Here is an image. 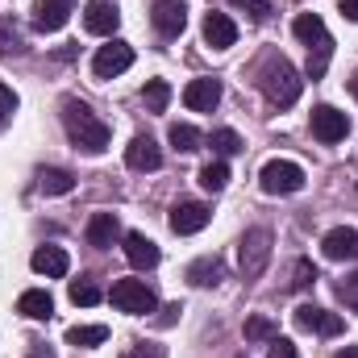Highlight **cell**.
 <instances>
[{
  "label": "cell",
  "instance_id": "6da1fadb",
  "mask_svg": "<svg viewBox=\"0 0 358 358\" xmlns=\"http://www.w3.org/2000/svg\"><path fill=\"white\" fill-rule=\"evenodd\" d=\"M63 129H67V138H71V146L76 150H84V155H104L108 150V125L92 113L84 100H63Z\"/></svg>",
  "mask_w": 358,
  "mask_h": 358
},
{
  "label": "cell",
  "instance_id": "7a4b0ae2",
  "mask_svg": "<svg viewBox=\"0 0 358 358\" xmlns=\"http://www.w3.org/2000/svg\"><path fill=\"white\" fill-rule=\"evenodd\" d=\"M259 88H263V96H267L275 108H292L300 100L304 80H300V71L283 55H271L267 63H263V71H259Z\"/></svg>",
  "mask_w": 358,
  "mask_h": 358
},
{
  "label": "cell",
  "instance_id": "3957f363",
  "mask_svg": "<svg viewBox=\"0 0 358 358\" xmlns=\"http://www.w3.org/2000/svg\"><path fill=\"white\" fill-rule=\"evenodd\" d=\"M292 34L308 46V80H321L325 67H329V55H334V38H329L325 21H321L317 13H300V17L292 21Z\"/></svg>",
  "mask_w": 358,
  "mask_h": 358
},
{
  "label": "cell",
  "instance_id": "277c9868",
  "mask_svg": "<svg viewBox=\"0 0 358 358\" xmlns=\"http://www.w3.org/2000/svg\"><path fill=\"white\" fill-rule=\"evenodd\" d=\"M108 300H113L117 313H129V317H150L159 308V296L142 279H117L113 292H108Z\"/></svg>",
  "mask_w": 358,
  "mask_h": 358
},
{
  "label": "cell",
  "instance_id": "5b68a950",
  "mask_svg": "<svg viewBox=\"0 0 358 358\" xmlns=\"http://www.w3.org/2000/svg\"><path fill=\"white\" fill-rule=\"evenodd\" d=\"M271 263V229H246L242 246H238V267L242 279H259Z\"/></svg>",
  "mask_w": 358,
  "mask_h": 358
},
{
  "label": "cell",
  "instance_id": "8992f818",
  "mask_svg": "<svg viewBox=\"0 0 358 358\" xmlns=\"http://www.w3.org/2000/svg\"><path fill=\"white\" fill-rule=\"evenodd\" d=\"M259 183H263L267 196H292V192L304 187V171H300V163H292V159H271L267 167L259 171Z\"/></svg>",
  "mask_w": 358,
  "mask_h": 358
},
{
  "label": "cell",
  "instance_id": "52a82bcc",
  "mask_svg": "<svg viewBox=\"0 0 358 358\" xmlns=\"http://www.w3.org/2000/svg\"><path fill=\"white\" fill-rule=\"evenodd\" d=\"M129 67H134V46L121 42V38H113L108 46H100L96 59H92L96 80H113V76H121V71H129Z\"/></svg>",
  "mask_w": 358,
  "mask_h": 358
},
{
  "label": "cell",
  "instance_id": "ba28073f",
  "mask_svg": "<svg viewBox=\"0 0 358 358\" xmlns=\"http://www.w3.org/2000/svg\"><path fill=\"white\" fill-rule=\"evenodd\" d=\"M346 134H350V117H346V113H338L334 104H317V108H313V138H317V142L334 146V142H342Z\"/></svg>",
  "mask_w": 358,
  "mask_h": 358
},
{
  "label": "cell",
  "instance_id": "9c48e42d",
  "mask_svg": "<svg viewBox=\"0 0 358 358\" xmlns=\"http://www.w3.org/2000/svg\"><path fill=\"white\" fill-rule=\"evenodd\" d=\"M208 221H213V208H208V204H200V200H179L176 208H171V217H167L171 234H179V238L200 234Z\"/></svg>",
  "mask_w": 358,
  "mask_h": 358
},
{
  "label": "cell",
  "instance_id": "30bf717a",
  "mask_svg": "<svg viewBox=\"0 0 358 358\" xmlns=\"http://www.w3.org/2000/svg\"><path fill=\"white\" fill-rule=\"evenodd\" d=\"M150 21L163 38H179L187 29V0H155L150 4Z\"/></svg>",
  "mask_w": 358,
  "mask_h": 358
},
{
  "label": "cell",
  "instance_id": "8fae6325",
  "mask_svg": "<svg viewBox=\"0 0 358 358\" xmlns=\"http://www.w3.org/2000/svg\"><path fill=\"white\" fill-rule=\"evenodd\" d=\"M125 167L129 171H159L163 167V150L150 134H138L129 146H125Z\"/></svg>",
  "mask_w": 358,
  "mask_h": 358
},
{
  "label": "cell",
  "instance_id": "7c38bea8",
  "mask_svg": "<svg viewBox=\"0 0 358 358\" xmlns=\"http://www.w3.org/2000/svg\"><path fill=\"white\" fill-rule=\"evenodd\" d=\"M296 325H300L304 334H321V338L342 334V317L329 313V308H317V304H300V308H296Z\"/></svg>",
  "mask_w": 358,
  "mask_h": 358
},
{
  "label": "cell",
  "instance_id": "4fadbf2b",
  "mask_svg": "<svg viewBox=\"0 0 358 358\" xmlns=\"http://www.w3.org/2000/svg\"><path fill=\"white\" fill-rule=\"evenodd\" d=\"M117 25H121V8L113 0H88V8H84V29L88 34L108 38V34H117Z\"/></svg>",
  "mask_w": 358,
  "mask_h": 358
},
{
  "label": "cell",
  "instance_id": "5bb4252c",
  "mask_svg": "<svg viewBox=\"0 0 358 358\" xmlns=\"http://www.w3.org/2000/svg\"><path fill=\"white\" fill-rule=\"evenodd\" d=\"M321 255H325L329 263H346V259H358V229H346V225L329 229V234L321 238Z\"/></svg>",
  "mask_w": 358,
  "mask_h": 358
},
{
  "label": "cell",
  "instance_id": "9a60e30c",
  "mask_svg": "<svg viewBox=\"0 0 358 358\" xmlns=\"http://www.w3.org/2000/svg\"><path fill=\"white\" fill-rule=\"evenodd\" d=\"M71 21V0H38L34 4V29L42 34H55Z\"/></svg>",
  "mask_w": 358,
  "mask_h": 358
},
{
  "label": "cell",
  "instance_id": "2e32d148",
  "mask_svg": "<svg viewBox=\"0 0 358 358\" xmlns=\"http://www.w3.org/2000/svg\"><path fill=\"white\" fill-rule=\"evenodd\" d=\"M183 104H187L192 113H213V108L221 104V84H217V80H192V84L183 88Z\"/></svg>",
  "mask_w": 358,
  "mask_h": 358
},
{
  "label": "cell",
  "instance_id": "e0dca14e",
  "mask_svg": "<svg viewBox=\"0 0 358 358\" xmlns=\"http://www.w3.org/2000/svg\"><path fill=\"white\" fill-rule=\"evenodd\" d=\"M204 42L213 50H229L238 42V25L229 21V13H208L204 17Z\"/></svg>",
  "mask_w": 358,
  "mask_h": 358
},
{
  "label": "cell",
  "instance_id": "ac0fdd59",
  "mask_svg": "<svg viewBox=\"0 0 358 358\" xmlns=\"http://www.w3.org/2000/svg\"><path fill=\"white\" fill-rule=\"evenodd\" d=\"M121 242V221L113 217V213H92L88 221V246L96 250H108V246H117Z\"/></svg>",
  "mask_w": 358,
  "mask_h": 358
},
{
  "label": "cell",
  "instance_id": "d6986e66",
  "mask_svg": "<svg viewBox=\"0 0 358 358\" xmlns=\"http://www.w3.org/2000/svg\"><path fill=\"white\" fill-rule=\"evenodd\" d=\"M29 267L38 271V275H46V279H63L67 267H71V259H67L63 246H38L34 259H29Z\"/></svg>",
  "mask_w": 358,
  "mask_h": 358
},
{
  "label": "cell",
  "instance_id": "ffe728a7",
  "mask_svg": "<svg viewBox=\"0 0 358 358\" xmlns=\"http://www.w3.org/2000/svg\"><path fill=\"white\" fill-rule=\"evenodd\" d=\"M17 313L29 317V321H50L55 317V300H50L46 287H29V292L17 296Z\"/></svg>",
  "mask_w": 358,
  "mask_h": 358
},
{
  "label": "cell",
  "instance_id": "44dd1931",
  "mask_svg": "<svg viewBox=\"0 0 358 358\" xmlns=\"http://www.w3.org/2000/svg\"><path fill=\"white\" fill-rule=\"evenodd\" d=\"M125 259L134 263L138 271H150V267H159V246L146 238V234H125Z\"/></svg>",
  "mask_w": 358,
  "mask_h": 358
},
{
  "label": "cell",
  "instance_id": "7402d4cb",
  "mask_svg": "<svg viewBox=\"0 0 358 358\" xmlns=\"http://www.w3.org/2000/svg\"><path fill=\"white\" fill-rule=\"evenodd\" d=\"M225 279V263L217 259V255H204V259H196L192 267H187V283L192 287H217Z\"/></svg>",
  "mask_w": 358,
  "mask_h": 358
},
{
  "label": "cell",
  "instance_id": "603a6c76",
  "mask_svg": "<svg viewBox=\"0 0 358 358\" xmlns=\"http://www.w3.org/2000/svg\"><path fill=\"white\" fill-rule=\"evenodd\" d=\"M38 187H42L46 196H67V192L76 187V176L63 171V167H46V171L38 176Z\"/></svg>",
  "mask_w": 358,
  "mask_h": 358
},
{
  "label": "cell",
  "instance_id": "cb8c5ba5",
  "mask_svg": "<svg viewBox=\"0 0 358 358\" xmlns=\"http://www.w3.org/2000/svg\"><path fill=\"white\" fill-rule=\"evenodd\" d=\"M67 296H71V304H84V308H92V304H100L104 300V292H100V283L96 279H71V287H67Z\"/></svg>",
  "mask_w": 358,
  "mask_h": 358
},
{
  "label": "cell",
  "instance_id": "d4e9b609",
  "mask_svg": "<svg viewBox=\"0 0 358 358\" xmlns=\"http://www.w3.org/2000/svg\"><path fill=\"white\" fill-rule=\"evenodd\" d=\"M208 142H213V150H217L221 159H234V155H242V150H246V142L238 138V129H213V138H208Z\"/></svg>",
  "mask_w": 358,
  "mask_h": 358
},
{
  "label": "cell",
  "instance_id": "484cf974",
  "mask_svg": "<svg viewBox=\"0 0 358 358\" xmlns=\"http://www.w3.org/2000/svg\"><path fill=\"white\" fill-rule=\"evenodd\" d=\"M142 100H146L150 113H167V104H171V84H167V80H150V84L142 88Z\"/></svg>",
  "mask_w": 358,
  "mask_h": 358
},
{
  "label": "cell",
  "instance_id": "4316f807",
  "mask_svg": "<svg viewBox=\"0 0 358 358\" xmlns=\"http://www.w3.org/2000/svg\"><path fill=\"white\" fill-rule=\"evenodd\" d=\"M225 183H229V167H225V159H213V163L200 167V187H204V192H221Z\"/></svg>",
  "mask_w": 358,
  "mask_h": 358
},
{
  "label": "cell",
  "instance_id": "83f0119b",
  "mask_svg": "<svg viewBox=\"0 0 358 358\" xmlns=\"http://www.w3.org/2000/svg\"><path fill=\"white\" fill-rule=\"evenodd\" d=\"M104 338H108L104 325H71V329H67V342H71V346H100Z\"/></svg>",
  "mask_w": 358,
  "mask_h": 358
},
{
  "label": "cell",
  "instance_id": "f1b7e54d",
  "mask_svg": "<svg viewBox=\"0 0 358 358\" xmlns=\"http://www.w3.org/2000/svg\"><path fill=\"white\" fill-rule=\"evenodd\" d=\"M275 338H279V329H275L271 317H250L246 321V342H275Z\"/></svg>",
  "mask_w": 358,
  "mask_h": 358
},
{
  "label": "cell",
  "instance_id": "f546056e",
  "mask_svg": "<svg viewBox=\"0 0 358 358\" xmlns=\"http://www.w3.org/2000/svg\"><path fill=\"white\" fill-rule=\"evenodd\" d=\"M167 138H171V146H176L179 155H192V150L200 146V134H196L192 125H171V134H167Z\"/></svg>",
  "mask_w": 358,
  "mask_h": 358
},
{
  "label": "cell",
  "instance_id": "4dcf8cb0",
  "mask_svg": "<svg viewBox=\"0 0 358 358\" xmlns=\"http://www.w3.org/2000/svg\"><path fill=\"white\" fill-rule=\"evenodd\" d=\"M21 50H25V42L17 34V25L13 21H0V55H21Z\"/></svg>",
  "mask_w": 358,
  "mask_h": 358
},
{
  "label": "cell",
  "instance_id": "1f68e13d",
  "mask_svg": "<svg viewBox=\"0 0 358 358\" xmlns=\"http://www.w3.org/2000/svg\"><path fill=\"white\" fill-rule=\"evenodd\" d=\"M338 296H342V304H346V308H355V313H358V271H355V275H346V279L338 283Z\"/></svg>",
  "mask_w": 358,
  "mask_h": 358
},
{
  "label": "cell",
  "instance_id": "d6a6232c",
  "mask_svg": "<svg viewBox=\"0 0 358 358\" xmlns=\"http://www.w3.org/2000/svg\"><path fill=\"white\" fill-rule=\"evenodd\" d=\"M308 283H317V271H313L308 259H300V263H296V279H292V287H308Z\"/></svg>",
  "mask_w": 358,
  "mask_h": 358
},
{
  "label": "cell",
  "instance_id": "836d02e7",
  "mask_svg": "<svg viewBox=\"0 0 358 358\" xmlns=\"http://www.w3.org/2000/svg\"><path fill=\"white\" fill-rule=\"evenodd\" d=\"M13 113H17V92H13V88H4V84H0V121H8Z\"/></svg>",
  "mask_w": 358,
  "mask_h": 358
},
{
  "label": "cell",
  "instance_id": "e575fe53",
  "mask_svg": "<svg viewBox=\"0 0 358 358\" xmlns=\"http://www.w3.org/2000/svg\"><path fill=\"white\" fill-rule=\"evenodd\" d=\"M125 358H167V350H163V346H155V342H138Z\"/></svg>",
  "mask_w": 358,
  "mask_h": 358
},
{
  "label": "cell",
  "instance_id": "d590c367",
  "mask_svg": "<svg viewBox=\"0 0 358 358\" xmlns=\"http://www.w3.org/2000/svg\"><path fill=\"white\" fill-rule=\"evenodd\" d=\"M246 13H250V21H267V13H271V4L267 0H238Z\"/></svg>",
  "mask_w": 358,
  "mask_h": 358
},
{
  "label": "cell",
  "instance_id": "8d00e7d4",
  "mask_svg": "<svg viewBox=\"0 0 358 358\" xmlns=\"http://www.w3.org/2000/svg\"><path fill=\"white\" fill-rule=\"evenodd\" d=\"M267 358H296V346H292L287 338H275V342H271V355H267Z\"/></svg>",
  "mask_w": 358,
  "mask_h": 358
},
{
  "label": "cell",
  "instance_id": "74e56055",
  "mask_svg": "<svg viewBox=\"0 0 358 358\" xmlns=\"http://www.w3.org/2000/svg\"><path fill=\"white\" fill-rule=\"evenodd\" d=\"M338 8H342L346 21H358V0H338Z\"/></svg>",
  "mask_w": 358,
  "mask_h": 358
},
{
  "label": "cell",
  "instance_id": "f35d334b",
  "mask_svg": "<svg viewBox=\"0 0 358 358\" xmlns=\"http://www.w3.org/2000/svg\"><path fill=\"white\" fill-rule=\"evenodd\" d=\"M176 313H183V308H179V304H167V308H163V317H159V325H171V321H176Z\"/></svg>",
  "mask_w": 358,
  "mask_h": 358
},
{
  "label": "cell",
  "instance_id": "ab89813d",
  "mask_svg": "<svg viewBox=\"0 0 358 358\" xmlns=\"http://www.w3.org/2000/svg\"><path fill=\"white\" fill-rule=\"evenodd\" d=\"M29 358H55V355H50L46 346H34V350H29Z\"/></svg>",
  "mask_w": 358,
  "mask_h": 358
},
{
  "label": "cell",
  "instance_id": "60d3db41",
  "mask_svg": "<svg viewBox=\"0 0 358 358\" xmlns=\"http://www.w3.org/2000/svg\"><path fill=\"white\" fill-rule=\"evenodd\" d=\"M334 358H358V346H346V350H338Z\"/></svg>",
  "mask_w": 358,
  "mask_h": 358
},
{
  "label": "cell",
  "instance_id": "b9f144b4",
  "mask_svg": "<svg viewBox=\"0 0 358 358\" xmlns=\"http://www.w3.org/2000/svg\"><path fill=\"white\" fill-rule=\"evenodd\" d=\"M350 92H355V100H358V71L350 76Z\"/></svg>",
  "mask_w": 358,
  "mask_h": 358
},
{
  "label": "cell",
  "instance_id": "7bdbcfd3",
  "mask_svg": "<svg viewBox=\"0 0 358 358\" xmlns=\"http://www.w3.org/2000/svg\"><path fill=\"white\" fill-rule=\"evenodd\" d=\"M0 125H4V121H0Z\"/></svg>",
  "mask_w": 358,
  "mask_h": 358
},
{
  "label": "cell",
  "instance_id": "ee69618b",
  "mask_svg": "<svg viewBox=\"0 0 358 358\" xmlns=\"http://www.w3.org/2000/svg\"><path fill=\"white\" fill-rule=\"evenodd\" d=\"M238 358H242V355H238Z\"/></svg>",
  "mask_w": 358,
  "mask_h": 358
}]
</instances>
